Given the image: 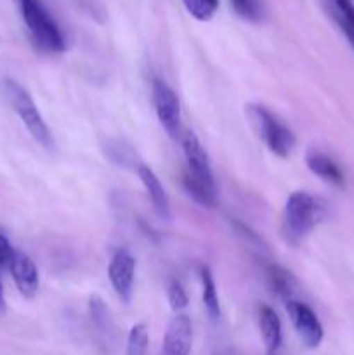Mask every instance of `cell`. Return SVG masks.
<instances>
[{"label":"cell","mask_w":354,"mask_h":355,"mask_svg":"<svg viewBox=\"0 0 354 355\" xmlns=\"http://www.w3.org/2000/svg\"><path fill=\"white\" fill-rule=\"evenodd\" d=\"M6 94L10 106L16 111L17 116L21 118V121H23L26 130L31 134V137H33L38 144L44 146L45 149H49V151L54 149V137H52L51 128L47 127L44 116L40 114L37 104L31 99L28 90L23 89V87L17 82H14V80H7Z\"/></svg>","instance_id":"3957f363"},{"label":"cell","mask_w":354,"mask_h":355,"mask_svg":"<svg viewBox=\"0 0 354 355\" xmlns=\"http://www.w3.org/2000/svg\"><path fill=\"white\" fill-rule=\"evenodd\" d=\"M180 142H183V151L187 166L183 179L187 194L203 207H214L217 189H215L214 173H212L207 151L193 132H184Z\"/></svg>","instance_id":"6da1fadb"},{"label":"cell","mask_w":354,"mask_h":355,"mask_svg":"<svg viewBox=\"0 0 354 355\" xmlns=\"http://www.w3.org/2000/svg\"><path fill=\"white\" fill-rule=\"evenodd\" d=\"M229 3H231V9L235 10L236 16L250 21V23H259L266 14L264 0H229Z\"/></svg>","instance_id":"e0dca14e"},{"label":"cell","mask_w":354,"mask_h":355,"mask_svg":"<svg viewBox=\"0 0 354 355\" xmlns=\"http://www.w3.org/2000/svg\"><path fill=\"white\" fill-rule=\"evenodd\" d=\"M137 175L141 179L142 186H144L146 193H148L149 200H151L153 208L158 214V217H162L163 220H170L172 217V211H170V201L167 196L165 189H163L162 182H160L158 175L149 168L148 165H137Z\"/></svg>","instance_id":"8fae6325"},{"label":"cell","mask_w":354,"mask_h":355,"mask_svg":"<svg viewBox=\"0 0 354 355\" xmlns=\"http://www.w3.org/2000/svg\"><path fill=\"white\" fill-rule=\"evenodd\" d=\"M153 104L162 127L176 139L180 134V103L177 94L163 80H153Z\"/></svg>","instance_id":"8992f818"},{"label":"cell","mask_w":354,"mask_h":355,"mask_svg":"<svg viewBox=\"0 0 354 355\" xmlns=\"http://www.w3.org/2000/svg\"><path fill=\"white\" fill-rule=\"evenodd\" d=\"M193 345V324L186 314H176L163 338L162 355H189Z\"/></svg>","instance_id":"9c48e42d"},{"label":"cell","mask_w":354,"mask_h":355,"mask_svg":"<svg viewBox=\"0 0 354 355\" xmlns=\"http://www.w3.org/2000/svg\"><path fill=\"white\" fill-rule=\"evenodd\" d=\"M287 312L302 343L307 349H318L321 345L325 333H323L321 322H319L318 315L312 312V309L292 298L287 302Z\"/></svg>","instance_id":"52a82bcc"},{"label":"cell","mask_w":354,"mask_h":355,"mask_svg":"<svg viewBox=\"0 0 354 355\" xmlns=\"http://www.w3.org/2000/svg\"><path fill=\"white\" fill-rule=\"evenodd\" d=\"M19 6L21 17L26 24L30 37L37 49L49 54H59L66 49L65 35L51 16L42 0H16Z\"/></svg>","instance_id":"7a4b0ae2"},{"label":"cell","mask_w":354,"mask_h":355,"mask_svg":"<svg viewBox=\"0 0 354 355\" xmlns=\"http://www.w3.org/2000/svg\"><path fill=\"white\" fill-rule=\"evenodd\" d=\"M106 155L110 156L111 162H115L117 165H127V163L130 162L132 149L124 151V144H121V142H111L106 148Z\"/></svg>","instance_id":"44dd1931"},{"label":"cell","mask_w":354,"mask_h":355,"mask_svg":"<svg viewBox=\"0 0 354 355\" xmlns=\"http://www.w3.org/2000/svg\"><path fill=\"white\" fill-rule=\"evenodd\" d=\"M323 207L304 191H295L288 196L285 207V232L292 241H298L321 220Z\"/></svg>","instance_id":"277c9868"},{"label":"cell","mask_w":354,"mask_h":355,"mask_svg":"<svg viewBox=\"0 0 354 355\" xmlns=\"http://www.w3.org/2000/svg\"><path fill=\"white\" fill-rule=\"evenodd\" d=\"M108 277L118 298L124 304H128L132 298V290H134L135 259L127 250H118L115 253L110 262V269H108Z\"/></svg>","instance_id":"ba28073f"},{"label":"cell","mask_w":354,"mask_h":355,"mask_svg":"<svg viewBox=\"0 0 354 355\" xmlns=\"http://www.w3.org/2000/svg\"><path fill=\"white\" fill-rule=\"evenodd\" d=\"M328 2H330V10H332L333 19H335V23L339 24V28L342 30V33L346 35L347 42H349L354 49V3H353V0H328Z\"/></svg>","instance_id":"5bb4252c"},{"label":"cell","mask_w":354,"mask_h":355,"mask_svg":"<svg viewBox=\"0 0 354 355\" xmlns=\"http://www.w3.org/2000/svg\"><path fill=\"white\" fill-rule=\"evenodd\" d=\"M9 269L19 293L26 298H33L38 291V284H40V281H38V270L33 260L28 255H24V253L16 252Z\"/></svg>","instance_id":"30bf717a"},{"label":"cell","mask_w":354,"mask_h":355,"mask_svg":"<svg viewBox=\"0 0 354 355\" xmlns=\"http://www.w3.org/2000/svg\"><path fill=\"white\" fill-rule=\"evenodd\" d=\"M14 253L16 252H14V248L10 246L9 239H7L3 234H0V269H2V267L10 266Z\"/></svg>","instance_id":"7402d4cb"},{"label":"cell","mask_w":354,"mask_h":355,"mask_svg":"<svg viewBox=\"0 0 354 355\" xmlns=\"http://www.w3.org/2000/svg\"><path fill=\"white\" fill-rule=\"evenodd\" d=\"M6 309V298H3V288H2V281H0V311Z\"/></svg>","instance_id":"603a6c76"},{"label":"cell","mask_w":354,"mask_h":355,"mask_svg":"<svg viewBox=\"0 0 354 355\" xmlns=\"http://www.w3.org/2000/svg\"><path fill=\"white\" fill-rule=\"evenodd\" d=\"M259 326L267 354H276L278 349L281 347V338H283V333H281V321L280 318H278L276 312L271 307H267V305L260 307Z\"/></svg>","instance_id":"4fadbf2b"},{"label":"cell","mask_w":354,"mask_h":355,"mask_svg":"<svg viewBox=\"0 0 354 355\" xmlns=\"http://www.w3.org/2000/svg\"><path fill=\"white\" fill-rule=\"evenodd\" d=\"M248 113L255 123L257 130H259L260 139L266 142L269 151L276 156H281V158H287L295 146L294 132L287 125L281 123L267 107L260 106V104H250Z\"/></svg>","instance_id":"5b68a950"},{"label":"cell","mask_w":354,"mask_h":355,"mask_svg":"<svg viewBox=\"0 0 354 355\" xmlns=\"http://www.w3.org/2000/svg\"><path fill=\"white\" fill-rule=\"evenodd\" d=\"M167 297H169V304L176 314H180V312L187 307V302H189L187 300L186 290H184L183 284H180L179 281H172V283L169 284Z\"/></svg>","instance_id":"ffe728a7"},{"label":"cell","mask_w":354,"mask_h":355,"mask_svg":"<svg viewBox=\"0 0 354 355\" xmlns=\"http://www.w3.org/2000/svg\"><path fill=\"white\" fill-rule=\"evenodd\" d=\"M200 281H201V300H203V307L207 311L208 318L212 321H217L221 318V305H219L217 290H215L214 276H212L210 269L203 266L200 269Z\"/></svg>","instance_id":"9a60e30c"},{"label":"cell","mask_w":354,"mask_h":355,"mask_svg":"<svg viewBox=\"0 0 354 355\" xmlns=\"http://www.w3.org/2000/svg\"><path fill=\"white\" fill-rule=\"evenodd\" d=\"M305 165L311 170L314 175H318L319 179L325 180V182L332 184V186L342 187L346 179H344V172L340 170V166L333 162L330 156H326L325 153L316 151V149H311L305 155Z\"/></svg>","instance_id":"7c38bea8"},{"label":"cell","mask_w":354,"mask_h":355,"mask_svg":"<svg viewBox=\"0 0 354 355\" xmlns=\"http://www.w3.org/2000/svg\"><path fill=\"white\" fill-rule=\"evenodd\" d=\"M149 345V331L144 322L132 326L127 338V355H146Z\"/></svg>","instance_id":"ac0fdd59"},{"label":"cell","mask_w":354,"mask_h":355,"mask_svg":"<svg viewBox=\"0 0 354 355\" xmlns=\"http://www.w3.org/2000/svg\"><path fill=\"white\" fill-rule=\"evenodd\" d=\"M266 277H267V284H269L273 293H276L278 297L283 298L285 302L292 300L295 281H294V276H292L288 270H285L283 267L269 266L266 269Z\"/></svg>","instance_id":"2e32d148"},{"label":"cell","mask_w":354,"mask_h":355,"mask_svg":"<svg viewBox=\"0 0 354 355\" xmlns=\"http://www.w3.org/2000/svg\"><path fill=\"white\" fill-rule=\"evenodd\" d=\"M183 3L198 21H210L219 9V0H183Z\"/></svg>","instance_id":"d6986e66"}]
</instances>
